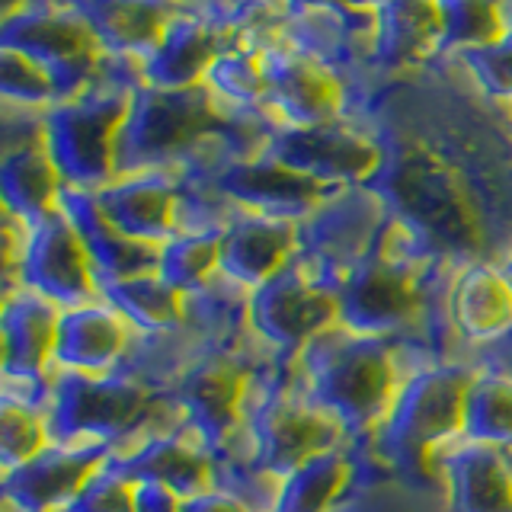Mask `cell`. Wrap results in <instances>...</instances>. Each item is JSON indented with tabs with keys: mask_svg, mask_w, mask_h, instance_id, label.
Wrapping results in <instances>:
<instances>
[{
	"mask_svg": "<svg viewBox=\"0 0 512 512\" xmlns=\"http://www.w3.org/2000/svg\"><path fill=\"white\" fill-rule=\"evenodd\" d=\"M378 141L368 186L455 266L512 253V132L452 58L381 77L349 106Z\"/></svg>",
	"mask_w": 512,
	"mask_h": 512,
	"instance_id": "6da1fadb",
	"label": "cell"
},
{
	"mask_svg": "<svg viewBox=\"0 0 512 512\" xmlns=\"http://www.w3.org/2000/svg\"><path fill=\"white\" fill-rule=\"evenodd\" d=\"M301 391L343 426L349 439L372 436L404 381L397 346L384 336L333 327L308 340L295 359Z\"/></svg>",
	"mask_w": 512,
	"mask_h": 512,
	"instance_id": "7a4b0ae2",
	"label": "cell"
},
{
	"mask_svg": "<svg viewBox=\"0 0 512 512\" xmlns=\"http://www.w3.org/2000/svg\"><path fill=\"white\" fill-rule=\"evenodd\" d=\"M141 84L138 58L103 55L87 90L42 112L45 151L64 186L96 192L116 180V138Z\"/></svg>",
	"mask_w": 512,
	"mask_h": 512,
	"instance_id": "3957f363",
	"label": "cell"
},
{
	"mask_svg": "<svg viewBox=\"0 0 512 512\" xmlns=\"http://www.w3.org/2000/svg\"><path fill=\"white\" fill-rule=\"evenodd\" d=\"M474 375L477 368L471 362H436L416 368L400 381L388 416L368 436L375 452L400 477L439 484L429 458L442 442L461 436Z\"/></svg>",
	"mask_w": 512,
	"mask_h": 512,
	"instance_id": "277c9868",
	"label": "cell"
},
{
	"mask_svg": "<svg viewBox=\"0 0 512 512\" xmlns=\"http://www.w3.org/2000/svg\"><path fill=\"white\" fill-rule=\"evenodd\" d=\"M48 442H100L116 448L151 426L183 420L167 397L119 372L87 375L52 368V394L42 410Z\"/></svg>",
	"mask_w": 512,
	"mask_h": 512,
	"instance_id": "5b68a950",
	"label": "cell"
},
{
	"mask_svg": "<svg viewBox=\"0 0 512 512\" xmlns=\"http://www.w3.org/2000/svg\"><path fill=\"white\" fill-rule=\"evenodd\" d=\"M0 48H13L48 74L58 103L87 90L103 64V48L61 0H20L4 13Z\"/></svg>",
	"mask_w": 512,
	"mask_h": 512,
	"instance_id": "8992f818",
	"label": "cell"
},
{
	"mask_svg": "<svg viewBox=\"0 0 512 512\" xmlns=\"http://www.w3.org/2000/svg\"><path fill=\"white\" fill-rule=\"evenodd\" d=\"M388 215V205L368 186L336 189L298 221V260L336 295L349 269L372 250Z\"/></svg>",
	"mask_w": 512,
	"mask_h": 512,
	"instance_id": "52a82bcc",
	"label": "cell"
},
{
	"mask_svg": "<svg viewBox=\"0 0 512 512\" xmlns=\"http://www.w3.org/2000/svg\"><path fill=\"white\" fill-rule=\"evenodd\" d=\"M279 39L304 58L317 61L346 87V109L372 87L375 10L333 0L324 7L285 10Z\"/></svg>",
	"mask_w": 512,
	"mask_h": 512,
	"instance_id": "ba28073f",
	"label": "cell"
},
{
	"mask_svg": "<svg viewBox=\"0 0 512 512\" xmlns=\"http://www.w3.org/2000/svg\"><path fill=\"white\" fill-rule=\"evenodd\" d=\"M336 320V295L311 276L298 253L269 282L250 292V327L279 359H298L308 340Z\"/></svg>",
	"mask_w": 512,
	"mask_h": 512,
	"instance_id": "9c48e42d",
	"label": "cell"
},
{
	"mask_svg": "<svg viewBox=\"0 0 512 512\" xmlns=\"http://www.w3.org/2000/svg\"><path fill=\"white\" fill-rule=\"evenodd\" d=\"M266 154L301 176H311L314 183L343 189L362 186L375 173L381 151L378 141L365 132L359 122L336 119L324 125H279L272 132Z\"/></svg>",
	"mask_w": 512,
	"mask_h": 512,
	"instance_id": "30bf717a",
	"label": "cell"
},
{
	"mask_svg": "<svg viewBox=\"0 0 512 512\" xmlns=\"http://www.w3.org/2000/svg\"><path fill=\"white\" fill-rule=\"evenodd\" d=\"M180 173L215 186L221 196L231 199L237 208L276 215V218H292V221L311 215L330 192H336L330 186L314 183L311 176L288 170L266 151L253 157H218L212 164L186 167Z\"/></svg>",
	"mask_w": 512,
	"mask_h": 512,
	"instance_id": "8fae6325",
	"label": "cell"
},
{
	"mask_svg": "<svg viewBox=\"0 0 512 512\" xmlns=\"http://www.w3.org/2000/svg\"><path fill=\"white\" fill-rule=\"evenodd\" d=\"M20 285L55 301L58 308H77L100 298L90 256L61 208L26 224V244L16 269V288Z\"/></svg>",
	"mask_w": 512,
	"mask_h": 512,
	"instance_id": "7c38bea8",
	"label": "cell"
},
{
	"mask_svg": "<svg viewBox=\"0 0 512 512\" xmlns=\"http://www.w3.org/2000/svg\"><path fill=\"white\" fill-rule=\"evenodd\" d=\"M266 74V106L282 125H324L346 119V87L317 61L304 58L282 39L253 48Z\"/></svg>",
	"mask_w": 512,
	"mask_h": 512,
	"instance_id": "4fadbf2b",
	"label": "cell"
},
{
	"mask_svg": "<svg viewBox=\"0 0 512 512\" xmlns=\"http://www.w3.org/2000/svg\"><path fill=\"white\" fill-rule=\"evenodd\" d=\"M256 365L263 362L228 356V352H205L199 362H192L186 368V375L164 397L180 410L186 426L208 448H218L240 426L244 381Z\"/></svg>",
	"mask_w": 512,
	"mask_h": 512,
	"instance_id": "5bb4252c",
	"label": "cell"
},
{
	"mask_svg": "<svg viewBox=\"0 0 512 512\" xmlns=\"http://www.w3.org/2000/svg\"><path fill=\"white\" fill-rule=\"evenodd\" d=\"M109 464L128 480H157L170 490L196 496L212 487V448H208L186 420L151 426L116 448H109Z\"/></svg>",
	"mask_w": 512,
	"mask_h": 512,
	"instance_id": "9a60e30c",
	"label": "cell"
},
{
	"mask_svg": "<svg viewBox=\"0 0 512 512\" xmlns=\"http://www.w3.org/2000/svg\"><path fill=\"white\" fill-rule=\"evenodd\" d=\"M448 512H512V464L506 448L455 436L429 458Z\"/></svg>",
	"mask_w": 512,
	"mask_h": 512,
	"instance_id": "2e32d148",
	"label": "cell"
},
{
	"mask_svg": "<svg viewBox=\"0 0 512 512\" xmlns=\"http://www.w3.org/2000/svg\"><path fill=\"white\" fill-rule=\"evenodd\" d=\"M109 455L100 442H48L36 458L4 474V503L20 512H61Z\"/></svg>",
	"mask_w": 512,
	"mask_h": 512,
	"instance_id": "e0dca14e",
	"label": "cell"
},
{
	"mask_svg": "<svg viewBox=\"0 0 512 512\" xmlns=\"http://www.w3.org/2000/svg\"><path fill=\"white\" fill-rule=\"evenodd\" d=\"M96 205L116 231L141 244L164 247L176 234V202H180V170H141L116 176L93 192Z\"/></svg>",
	"mask_w": 512,
	"mask_h": 512,
	"instance_id": "ac0fdd59",
	"label": "cell"
},
{
	"mask_svg": "<svg viewBox=\"0 0 512 512\" xmlns=\"http://www.w3.org/2000/svg\"><path fill=\"white\" fill-rule=\"evenodd\" d=\"M372 84L420 71L439 58L442 20L436 0H375Z\"/></svg>",
	"mask_w": 512,
	"mask_h": 512,
	"instance_id": "d6986e66",
	"label": "cell"
},
{
	"mask_svg": "<svg viewBox=\"0 0 512 512\" xmlns=\"http://www.w3.org/2000/svg\"><path fill=\"white\" fill-rule=\"evenodd\" d=\"M183 324L212 352L244 356L253 362L276 359L250 327V288L228 276H212L196 292L183 295Z\"/></svg>",
	"mask_w": 512,
	"mask_h": 512,
	"instance_id": "ffe728a7",
	"label": "cell"
},
{
	"mask_svg": "<svg viewBox=\"0 0 512 512\" xmlns=\"http://www.w3.org/2000/svg\"><path fill=\"white\" fill-rule=\"evenodd\" d=\"M298 250V221L237 208L221 234V276L256 292Z\"/></svg>",
	"mask_w": 512,
	"mask_h": 512,
	"instance_id": "44dd1931",
	"label": "cell"
},
{
	"mask_svg": "<svg viewBox=\"0 0 512 512\" xmlns=\"http://www.w3.org/2000/svg\"><path fill=\"white\" fill-rule=\"evenodd\" d=\"M58 208L68 221L74 224V231L84 244L96 285L106 288L112 282L144 276V272H157L160 260V247L141 244V240L125 237L109 224L103 215V208L96 205V196L87 189H74V186H61L58 192Z\"/></svg>",
	"mask_w": 512,
	"mask_h": 512,
	"instance_id": "7402d4cb",
	"label": "cell"
},
{
	"mask_svg": "<svg viewBox=\"0 0 512 512\" xmlns=\"http://www.w3.org/2000/svg\"><path fill=\"white\" fill-rule=\"evenodd\" d=\"M132 333L135 330L128 327V320L103 298L64 308L52 349V368L87 375L116 372Z\"/></svg>",
	"mask_w": 512,
	"mask_h": 512,
	"instance_id": "603a6c76",
	"label": "cell"
},
{
	"mask_svg": "<svg viewBox=\"0 0 512 512\" xmlns=\"http://www.w3.org/2000/svg\"><path fill=\"white\" fill-rule=\"evenodd\" d=\"M100 42L103 55L148 58L170 20L183 10L173 0H61Z\"/></svg>",
	"mask_w": 512,
	"mask_h": 512,
	"instance_id": "cb8c5ba5",
	"label": "cell"
},
{
	"mask_svg": "<svg viewBox=\"0 0 512 512\" xmlns=\"http://www.w3.org/2000/svg\"><path fill=\"white\" fill-rule=\"evenodd\" d=\"M234 42L199 13L180 10L164 29L157 48L141 61L144 84L157 90H186L205 84L212 61Z\"/></svg>",
	"mask_w": 512,
	"mask_h": 512,
	"instance_id": "d4e9b609",
	"label": "cell"
},
{
	"mask_svg": "<svg viewBox=\"0 0 512 512\" xmlns=\"http://www.w3.org/2000/svg\"><path fill=\"white\" fill-rule=\"evenodd\" d=\"M448 317L464 352L484 346L512 327V285L500 263L461 266L448 288Z\"/></svg>",
	"mask_w": 512,
	"mask_h": 512,
	"instance_id": "484cf974",
	"label": "cell"
},
{
	"mask_svg": "<svg viewBox=\"0 0 512 512\" xmlns=\"http://www.w3.org/2000/svg\"><path fill=\"white\" fill-rule=\"evenodd\" d=\"M61 311L55 301L32 292V288H13L4 292V314H0V333H4V372L45 375L52 372V349L58 336Z\"/></svg>",
	"mask_w": 512,
	"mask_h": 512,
	"instance_id": "4316f807",
	"label": "cell"
},
{
	"mask_svg": "<svg viewBox=\"0 0 512 512\" xmlns=\"http://www.w3.org/2000/svg\"><path fill=\"white\" fill-rule=\"evenodd\" d=\"M208 349L186 324H176L170 330L157 333H132L128 349L116 372L144 384L151 394L164 397L176 381L186 375L192 362H199Z\"/></svg>",
	"mask_w": 512,
	"mask_h": 512,
	"instance_id": "83f0119b",
	"label": "cell"
},
{
	"mask_svg": "<svg viewBox=\"0 0 512 512\" xmlns=\"http://www.w3.org/2000/svg\"><path fill=\"white\" fill-rule=\"evenodd\" d=\"M61 176L45 151V138L4 148L0 160V192H4V212L32 224L58 208Z\"/></svg>",
	"mask_w": 512,
	"mask_h": 512,
	"instance_id": "f1b7e54d",
	"label": "cell"
},
{
	"mask_svg": "<svg viewBox=\"0 0 512 512\" xmlns=\"http://www.w3.org/2000/svg\"><path fill=\"white\" fill-rule=\"evenodd\" d=\"M212 487L231 493L247 512H276L282 477L256 461L247 429L237 426L218 448H212Z\"/></svg>",
	"mask_w": 512,
	"mask_h": 512,
	"instance_id": "f546056e",
	"label": "cell"
},
{
	"mask_svg": "<svg viewBox=\"0 0 512 512\" xmlns=\"http://www.w3.org/2000/svg\"><path fill=\"white\" fill-rule=\"evenodd\" d=\"M100 298L109 301L135 333H157L183 324V295L157 272L112 282L100 288Z\"/></svg>",
	"mask_w": 512,
	"mask_h": 512,
	"instance_id": "4dcf8cb0",
	"label": "cell"
},
{
	"mask_svg": "<svg viewBox=\"0 0 512 512\" xmlns=\"http://www.w3.org/2000/svg\"><path fill=\"white\" fill-rule=\"evenodd\" d=\"M349 480V448L333 445L282 477L276 512H330Z\"/></svg>",
	"mask_w": 512,
	"mask_h": 512,
	"instance_id": "1f68e13d",
	"label": "cell"
},
{
	"mask_svg": "<svg viewBox=\"0 0 512 512\" xmlns=\"http://www.w3.org/2000/svg\"><path fill=\"white\" fill-rule=\"evenodd\" d=\"M442 20L439 58H448L461 48H477L496 42L509 26L512 0H436Z\"/></svg>",
	"mask_w": 512,
	"mask_h": 512,
	"instance_id": "d6a6232c",
	"label": "cell"
},
{
	"mask_svg": "<svg viewBox=\"0 0 512 512\" xmlns=\"http://www.w3.org/2000/svg\"><path fill=\"white\" fill-rule=\"evenodd\" d=\"M221 234L224 231H183L160 247L157 276L167 279L180 295L202 288L221 266Z\"/></svg>",
	"mask_w": 512,
	"mask_h": 512,
	"instance_id": "836d02e7",
	"label": "cell"
},
{
	"mask_svg": "<svg viewBox=\"0 0 512 512\" xmlns=\"http://www.w3.org/2000/svg\"><path fill=\"white\" fill-rule=\"evenodd\" d=\"M464 436L509 448L512 445V378L477 372L464 404Z\"/></svg>",
	"mask_w": 512,
	"mask_h": 512,
	"instance_id": "e575fe53",
	"label": "cell"
},
{
	"mask_svg": "<svg viewBox=\"0 0 512 512\" xmlns=\"http://www.w3.org/2000/svg\"><path fill=\"white\" fill-rule=\"evenodd\" d=\"M205 87L234 106H266V74L253 48L231 45L212 61Z\"/></svg>",
	"mask_w": 512,
	"mask_h": 512,
	"instance_id": "d590c367",
	"label": "cell"
},
{
	"mask_svg": "<svg viewBox=\"0 0 512 512\" xmlns=\"http://www.w3.org/2000/svg\"><path fill=\"white\" fill-rule=\"evenodd\" d=\"M458 68L474 80V87L496 106L512 103V7H509V26L496 42L461 48V52L448 55Z\"/></svg>",
	"mask_w": 512,
	"mask_h": 512,
	"instance_id": "8d00e7d4",
	"label": "cell"
},
{
	"mask_svg": "<svg viewBox=\"0 0 512 512\" xmlns=\"http://www.w3.org/2000/svg\"><path fill=\"white\" fill-rule=\"evenodd\" d=\"M48 445L45 416L32 407L0 400V474L16 471Z\"/></svg>",
	"mask_w": 512,
	"mask_h": 512,
	"instance_id": "74e56055",
	"label": "cell"
},
{
	"mask_svg": "<svg viewBox=\"0 0 512 512\" xmlns=\"http://www.w3.org/2000/svg\"><path fill=\"white\" fill-rule=\"evenodd\" d=\"M0 90L7 106L20 109H48L58 103L48 74L13 48H0Z\"/></svg>",
	"mask_w": 512,
	"mask_h": 512,
	"instance_id": "f35d334b",
	"label": "cell"
},
{
	"mask_svg": "<svg viewBox=\"0 0 512 512\" xmlns=\"http://www.w3.org/2000/svg\"><path fill=\"white\" fill-rule=\"evenodd\" d=\"M61 512H135V480L103 458Z\"/></svg>",
	"mask_w": 512,
	"mask_h": 512,
	"instance_id": "ab89813d",
	"label": "cell"
},
{
	"mask_svg": "<svg viewBox=\"0 0 512 512\" xmlns=\"http://www.w3.org/2000/svg\"><path fill=\"white\" fill-rule=\"evenodd\" d=\"M464 362H471L477 372L512 378V327L503 336H496V340L468 349L464 352Z\"/></svg>",
	"mask_w": 512,
	"mask_h": 512,
	"instance_id": "60d3db41",
	"label": "cell"
},
{
	"mask_svg": "<svg viewBox=\"0 0 512 512\" xmlns=\"http://www.w3.org/2000/svg\"><path fill=\"white\" fill-rule=\"evenodd\" d=\"M135 512H183V496L157 480H135Z\"/></svg>",
	"mask_w": 512,
	"mask_h": 512,
	"instance_id": "b9f144b4",
	"label": "cell"
},
{
	"mask_svg": "<svg viewBox=\"0 0 512 512\" xmlns=\"http://www.w3.org/2000/svg\"><path fill=\"white\" fill-rule=\"evenodd\" d=\"M183 512H247V509L240 506L231 493H224L218 487H208L196 496H186Z\"/></svg>",
	"mask_w": 512,
	"mask_h": 512,
	"instance_id": "7bdbcfd3",
	"label": "cell"
},
{
	"mask_svg": "<svg viewBox=\"0 0 512 512\" xmlns=\"http://www.w3.org/2000/svg\"><path fill=\"white\" fill-rule=\"evenodd\" d=\"M285 10H308V7H324L333 4V0H279Z\"/></svg>",
	"mask_w": 512,
	"mask_h": 512,
	"instance_id": "ee69618b",
	"label": "cell"
},
{
	"mask_svg": "<svg viewBox=\"0 0 512 512\" xmlns=\"http://www.w3.org/2000/svg\"><path fill=\"white\" fill-rule=\"evenodd\" d=\"M500 266H503V272H506V279H509V285H512V253L506 256V260H503Z\"/></svg>",
	"mask_w": 512,
	"mask_h": 512,
	"instance_id": "f6af8a7d",
	"label": "cell"
},
{
	"mask_svg": "<svg viewBox=\"0 0 512 512\" xmlns=\"http://www.w3.org/2000/svg\"><path fill=\"white\" fill-rule=\"evenodd\" d=\"M346 4H349V7H359V10H365V7H372L375 0H346Z\"/></svg>",
	"mask_w": 512,
	"mask_h": 512,
	"instance_id": "bcb514c9",
	"label": "cell"
},
{
	"mask_svg": "<svg viewBox=\"0 0 512 512\" xmlns=\"http://www.w3.org/2000/svg\"><path fill=\"white\" fill-rule=\"evenodd\" d=\"M506 122H509V132H512V103L506 106Z\"/></svg>",
	"mask_w": 512,
	"mask_h": 512,
	"instance_id": "7dc6e473",
	"label": "cell"
},
{
	"mask_svg": "<svg viewBox=\"0 0 512 512\" xmlns=\"http://www.w3.org/2000/svg\"><path fill=\"white\" fill-rule=\"evenodd\" d=\"M506 455H509V464H512V445L506 448Z\"/></svg>",
	"mask_w": 512,
	"mask_h": 512,
	"instance_id": "c3c4849f",
	"label": "cell"
},
{
	"mask_svg": "<svg viewBox=\"0 0 512 512\" xmlns=\"http://www.w3.org/2000/svg\"><path fill=\"white\" fill-rule=\"evenodd\" d=\"M173 4H183V7H186V4H189V0H173Z\"/></svg>",
	"mask_w": 512,
	"mask_h": 512,
	"instance_id": "681fc988",
	"label": "cell"
}]
</instances>
